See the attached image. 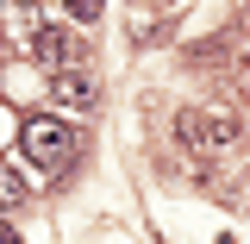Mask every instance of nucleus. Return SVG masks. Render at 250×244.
I'll use <instances>...</instances> for the list:
<instances>
[{"instance_id":"obj_2","label":"nucleus","mask_w":250,"mask_h":244,"mask_svg":"<svg viewBox=\"0 0 250 244\" xmlns=\"http://www.w3.org/2000/svg\"><path fill=\"white\" fill-rule=\"evenodd\" d=\"M175 138L194 144V151H225V144H238V119L225 107H188L175 119Z\"/></svg>"},{"instance_id":"obj_5","label":"nucleus","mask_w":250,"mask_h":244,"mask_svg":"<svg viewBox=\"0 0 250 244\" xmlns=\"http://www.w3.org/2000/svg\"><path fill=\"white\" fill-rule=\"evenodd\" d=\"M25 200V182H19V169H6L0 163V207H19Z\"/></svg>"},{"instance_id":"obj_6","label":"nucleus","mask_w":250,"mask_h":244,"mask_svg":"<svg viewBox=\"0 0 250 244\" xmlns=\"http://www.w3.org/2000/svg\"><path fill=\"white\" fill-rule=\"evenodd\" d=\"M0 244H19V232H13V225H6V219H0Z\"/></svg>"},{"instance_id":"obj_1","label":"nucleus","mask_w":250,"mask_h":244,"mask_svg":"<svg viewBox=\"0 0 250 244\" xmlns=\"http://www.w3.org/2000/svg\"><path fill=\"white\" fill-rule=\"evenodd\" d=\"M75 144H82L75 125H62V119H31L25 125V156L38 163V169H50V176L75 163Z\"/></svg>"},{"instance_id":"obj_4","label":"nucleus","mask_w":250,"mask_h":244,"mask_svg":"<svg viewBox=\"0 0 250 244\" xmlns=\"http://www.w3.org/2000/svg\"><path fill=\"white\" fill-rule=\"evenodd\" d=\"M57 100L62 107H94V82L82 69H57Z\"/></svg>"},{"instance_id":"obj_3","label":"nucleus","mask_w":250,"mask_h":244,"mask_svg":"<svg viewBox=\"0 0 250 244\" xmlns=\"http://www.w3.org/2000/svg\"><path fill=\"white\" fill-rule=\"evenodd\" d=\"M31 57L44 63V69H75V38L62 25H38L31 31Z\"/></svg>"},{"instance_id":"obj_7","label":"nucleus","mask_w":250,"mask_h":244,"mask_svg":"<svg viewBox=\"0 0 250 244\" xmlns=\"http://www.w3.org/2000/svg\"><path fill=\"white\" fill-rule=\"evenodd\" d=\"M0 57H6V31H0Z\"/></svg>"}]
</instances>
